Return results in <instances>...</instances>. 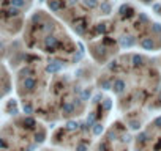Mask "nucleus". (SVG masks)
<instances>
[{
	"label": "nucleus",
	"mask_w": 161,
	"mask_h": 151,
	"mask_svg": "<svg viewBox=\"0 0 161 151\" xmlns=\"http://www.w3.org/2000/svg\"><path fill=\"white\" fill-rule=\"evenodd\" d=\"M98 149H100V151H111V146H109L108 142H101L100 146H98Z\"/></svg>",
	"instance_id": "nucleus-24"
},
{
	"label": "nucleus",
	"mask_w": 161,
	"mask_h": 151,
	"mask_svg": "<svg viewBox=\"0 0 161 151\" xmlns=\"http://www.w3.org/2000/svg\"><path fill=\"white\" fill-rule=\"evenodd\" d=\"M125 88H126L125 81H122V79H115V81L112 82V91H114L115 95H122V93L125 91Z\"/></svg>",
	"instance_id": "nucleus-5"
},
{
	"label": "nucleus",
	"mask_w": 161,
	"mask_h": 151,
	"mask_svg": "<svg viewBox=\"0 0 161 151\" xmlns=\"http://www.w3.org/2000/svg\"><path fill=\"white\" fill-rule=\"evenodd\" d=\"M131 63H133L134 68H139V66L144 65V57L139 55V54H134V55H131Z\"/></svg>",
	"instance_id": "nucleus-11"
},
{
	"label": "nucleus",
	"mask_w": 161,
	"mask_h": 151,
	"mask_svg": "<svg viewBox=\"0 0 161 151\" xmlns=\"http://www.w3.org/2000/svg\"><path fill=\"white\" fill-rule=\"evenodd\" d=\"M100 10H101V13H103V14H109V13H111V10H112V7H111L108 2H103V3L100 5Z\"/></svg>",
	"instance_id": "nucleus-18"
},
{
	"label": "nucleus",
	"mask_w": 161,
	"mask_h": 151,
	"mask_svg": "<svg viewBox=\"0 0 161 151\" xmlns=\"http://www.w3.org/2000/svg\"><path fill=\"white\" fill-rule=\"evenodd\" d=\"M44 142H46V132H44L43 129L36 131V132H35V143L40 145V143H44Z\"/></svg>",
	"instance_id": "nucleus-12"
},
{
	"label": "nucleus",
	"mask_w": 161,
	"mask_h": 151,
	"mask_svg": "<svg viewBox=\"0 0 161 151\" xmlns=\"http://www.w3.org/2000/svg\"><path fill=\"white\" fill-rule=\"evenodd\" d=\"M103 99H104V98H103V93L100 91V93H97V95L92 98V102H93V104H100Z\"/></svg>",
	"instance_id": "nucleus-21"
},
{
	"label": "nucleus",
	"mask_w": 161,
	"mask_h": 151,
	"mask_svg": "<svg viewBox=\"0 0 161 151\" xmlns=\"http://www.w3.org/2000/svg\"><path fill=\"white\" fill-rule=\"evenodd\" d=\"M76 151H89V146H87L86 143H82V142H80V143L76 146Z\"/></svg>",
	"instance_id": "nucleus-26"
},
{
	"label": "nucleus",
	"mask_w": 161,
	"mask_h": 151,
	"mask_svg": "<svg viewBox=\"0 0 161 151\" xmlns=\"http://www.w3.org/2000/svg\"><path fill=\"white\" fill-rule=\"evenodd\" d=\"M130 128H131L133 131H139V129H141V123H139V121H130Z\"/></svg>",
	"instance_id": "nucleus-25"
},
{
	"label": "nucleus",
	"mask_w": 161,
	"mask_h": 151,
	"mask_svg": "<svg viewBox=\"0 0 161 151\" xmlns=\"http://www.w3.org/2000/svg\"><path fill=\"white\" fill-rule=\"evenodd\" d=\"M74 110H76V107H74L73 102H63L62 104V115L63 117H71L74 113Z\"/></svg>",
	"instance_id": "nucleus-6"
},
{
	"label": "nucleus",
	"mask_w": 161,
	"mask_h": 151,
	"mask_svg": "<svg viewBox=\"0 0 161 151\" xmlns=\"http://www.w3.org/2000/svg\"><path fill=\"white\" fill-rule=\"evenodd\" d=\"M136 151H142V149H136Z\"/></svg>",
	"instance_id": "nucleus-38"
},
{
	"label": "nucleus",
	"mask_w": 161,
	"mask_h": 151,
	"mask_svg": "<svg viewBox=\"0 0 161 151\" xmlns=\"http://www.w3.org/2000/svg\"><path fill=\"white\" fill-rule=\"evenodd\" d=\"M11 107H16V101H14V99H11V101L8 102V109H11Z\"/></svg>",
	"instance_id": "nucleus-34"
},
{
	"label": "nucleus",
	"mask_w": 161,
	"mask_h": 151,
	"mask_svg": "<svg viewBox=\"0 0 161 151\" xmlns=\"http://www.w3.org/2000/svg\"><path fill=\"white\" fill-rule=\"evenodd\" d=\"M152 32L153 33H161V24H153L152 25Z\"/></svg>",
	"instance_id": "nucleus-27"
},
{
	"label": "nucleus",
	"mask_w": 161,
	"mask_h": 151,
	"mask_svg": "<svg viewBox=\"0 0 161 151\" xmlns=\"http://www.w3.org/2000/svg\"><path fill=\"white\" fill-rule=\"evenodd\" d=\"M148 140V134L147 132H141L139 135H137V143H144V142H147Z\"/></svg>",
	"instance_id": "nucleus-22"
},
{
	"label": "nucleus",
	"mask_w": 161,
	"mask_h": 151,
	"mask_svg": "<svg viewBox=\"0 0 161 151\" xmlns=\"http://www.w3.org/2000/svg\"><path fill=\"white\" fill-rule=\"evenodd\" d=\"M0 151H7V149H0Z\"/></svg>",
	"instance_id": "nucleus-37"
},
{
	"label": "nucleus",
	"mask_w": 161,
	"mask_h": 151,
	"mask_svg": "<svg viewBox=\"0 0 161 151\" xmlns=\"http://www.w3.org/2000/svg\"><path fill=\"white\" fill-rule=\"evenodd\" d=\"M60 46H62V43L58 41V38L55 36V35H52V33H47L46 35V38H44V47H52V49H60Z\"/></svg>",
	"instance_id": "nucleus-1"
},
{
	"label": "nucleus",
	"mask_w": 161,
	"mask_h": 151,
	"mask_svg": "<svg viewBox=\"0 0 161 151\" xmlns=\"http://www.w3.org/2000/svg\"><path fill=\"white\" fill-rule=\"evenodd\" d=\"M106 137H108V140H117V132L114 129H111V131H108Z\"/></svg>",
	"instance_id": "nucleus-23"
},
{
	"label": "nucleus",
	"mask_w": 161,
	"mask_h": 151,
	"mask_svg": "<svg viewBox=\"0 0 161 151\" xmlns=\"http://www.w3.org/2000/svg\"><path fill=\"white\" fill-rule=\"evenodd\" d=\"M89 129H92V126H90L86 120L79 121V131H82V132H89Z\"/></svg>",
	"instance_id": "nucleus-17"
},
{
	"label": "nucleus",
	"mask_w": 161,
	"mask_h": 151,
	"mask_svg": "<svg viewBox=\"0 0 161 151\" xmlns=\"http://www.w3.org/2000/svg\"><path fill=\"white\" fill-rule=\"evenodd\" d=\"M79 98L82 99V102H86V101H89L90 98H92V90L90 88H84L82 91H80V95H79Z\"/></svg>",
	"instance_id": "nucleus-13"
},
{
	"label": "nucleus",
	"mask_w": 161,
	"mask_h": 151,
	"mask_svg": "<svg viewBox=\"0 0 161 151\" xmlns=\"http://www.w3.org/2000/svg\"><path fill=\"white\" fill-rule=\"evenodd\" d=\"M123 151H126V149H123Z\"/></svg>",
	"instance_id": "nucleus-40"
},
{
	"label": "nucleus",
	"mask_w": 161,
	"mask_h": 151,
	"mask_svg": "<svg viewBox=\"0 0 161 151\" xmlns=\"http://www.w3.org/2000/svg\"><path fill=\"white\" fill-rule=\"evenodd\" d=\"M60 71H62V63L60 61H52V63H49L46 66V72L47 74H57Z\"/></svg>",
	"instance_id": "nucleus-7"
},
{
	"label": "nucleus",
	"mask_w": 161,
	"mask_h": 151,
	"mask_svg": "<svg viewBox=\"0 0 161 151\" xmlns=\"http://www.w3.org/2000/svg\"><path fill=\"white\" fill-rule=\"evenodd\" d=\"M35 74H36V71H35L33 68L25 66V68H22V69L19 71V77H21V79H24V77H33Z\"/></svg>",
	"instance_id": "nucleus-8"
},
{
	"label": "nucleus",
	"mask_w": 161,
	"mask_h": 151,
	"mask_svg": "<svg viewBox=\"0 0 161 151\" xmlns=\"http://www.w3.org/2000/svg\"><path fill=\"white\" fill-rule=\"evenodd\" d=\"M109 44H114V39H111L109 36H104L103 38V46H109Z\"/></svg>",
	"instance_id": "nucleus-28"
},
{
	"label": "nucleus",
	"mask_w": 161,
	"mask_h": 151,
	"mask_svg": "<svg viewBox=\"0 0 161 151\" xmlns=\"http://www.w3.org/2000/svg\"><path fill=\"white\" fill-rule=\"evenodd\" d=\"M7 148H8V145H7L5 138H2V137H0V149H7Z\"/></svg>",
	"instance_id": "nucleus-31"
},
{
	"label": "nucleus",
	"mask_w": 161,
	"mask_h": 151,
	"mask_svg": "<svg viewBox=\"0 0 161 151\" xmlns=\"http://www.w3.org/2000/svg\"><path fill=\"white\" fill-rule=\"evenodd\" d=\"M0 46H2V43H0Z\"/></svg>",
	"instance_id": "nucleus-39"
},
{
	"label": "nucleus",
	"mask_w": 161,
	"mask_h": 151,
	"mask_svg": "<svg viewBox=\"0 0 161 151\" xmlns=\"http://www.w3.org/2000/svg\"><path fill=\"white\" fill-rule=\"evenodd\" d=\"M141 47L145 49V50H153V49H155V41H153L152 38H144V39L141 41Z\"/></svg>",
	"instance_id": "nucleus-9"
},
{
	"label": "nucleus",
	"mask_w": 161,
	"mask_h": 151,
	"mask_svg": "<svg viewBox=\"0 0 161 151\" xmlns=\"http://www.w3.org/2000/svg\"><path fill=\"white\" fill-rule=\"evenodd\" d=\"M108 68H109L111 71H117V68H119V63H117V61H111V63L108 65Z\"/></svg>",
	"instance_id": "nucleus-29"
},
{
	"label": "nucleus",
	"mask_w": 161,
	"mask_h": 151,
	"mask_svg": "<svg viewBox=\"0 0 161 151\" xmlns=\"http://www.w3.org/2000/svg\"><path fill=\"white\" fill-rule=\"evenodd\" d=\"M90 126H93L95 123H97V113L95 112H89V115H87V120H86Z\"/></svg>",
	"instance_id": "nucleus-19"
},
{
	"label": "nucleus",
	"mask_w": 161,
	"mask_h": 151,
	"mask_svg": "<svg viewBox=\"0 0 161 151\" xmlns=\"http://www.w3.org/2000/svg\"><path fill=\"white\" fill-rule=\"evenodd\" d=\"M101 102H103L101 106H103L104 112H109V110H111V107H112V99H111V98H104Z\"/></svg>",
	"instance_id": "nucleus-15"
},
{
	"label": "nucleus",
	"mask_w": 161,
	"mask_h": 151,
	"mask_svg": "<svg viewBox=\"0 0 161 151\" xmlns=\"http://www.w3.org/2000/svg\"><path fill=\"white\" fill-rule=\"evenodd\" d=\"M22 112H24L25 115H32L35 110H33V106H32L30 102H24V106H22Z\"/></svg>",
	"instance_id": "nucleus-16"
},
{
	"label": "nucleus",
	"mask_w": 161,
	"mask_h": 151,
	"mask_svg": "<svg viewBox=\"0 0 161 151\" xmlns=\"http://www.w3.org/2000/svg\"><path fill=\"white\" fill-rule=\"evenodd\" d=\"M122 142L123 143H130L131 142V137L130 135H122Z\"/></svg>",
	"instance_id": "nucleus-32"
},
{
	"label": "nucleus",
	"mask_w": 161,
	"mask_h": 151,
	"mask_svg": "<svg viewBox=\"0 0 161 151\" xmlns=\"http://www.w3.org/2000/svg\"><path fill=\"white\" fill-rule=\"evenodd\" d=\"M92 131H93V135H101L103 132H104V126L101 124V123H95L93 126H92Z\"/></svg>",
	"instance_id": "nucleus-14"
},
{
	"label": "nucleus",
	"mask_w": 161,
	"mask_h": 151,
	"mask_svg": "<svg viewBox=\"0 0 161 151\" xmlns=\"http://www.w3.org/2000/svg\"><path fill=\"white\" fill-rule=\"evenodd\" d=\"M65 131H68V132H74V131H79V121H74V120H68V121H66V126H65Z\"/></svg>",
	"instance_id": "nucleus-10"
},
{
	"label": "nucleus",
	"mask_w": 161,
	"mask_h": 151,
	"mask_svg": "<svg viewBox=\"0 0 161 151\" xmlns=\"http://www.w3.org/2000/svg\"><path fill=\"white\" fill-rule=\"evenodd\" d=\"M119 43H120V47L128 49V47H133V46L136 44V39H134L131 35H125V36H122V38L119 39Z\"/></svg>",
	"instance_id": "nucleus-4"
},
{
	"label": "nucleus",
	"mask_w": 161,
	"mask_h": 151,
	"mask_svg": "<svg viewBox=\"0 0 161 151\" xmlns=\"http://www.w3.org/2000/svg\"><path fill=\"white\" fill-rule=\"evenodd\" d=\"M21 85H22V90H24V91L32 93V91H35V88H36L38 82H36V79H35V77H24Z\"/></svg>",
	"instance_id": "nucleus-2"
},
{
	"label": "nucleus",
	"mask_w": 161,
	"mask_h": 151,
	"mask_svg": "<svg viewBox=\"0 0 161 151\" xmlns=\"http://www.w3.org/2000/svg\"><path fill=\"white\" fill-rule=\"evenodd\" d=\"M153 124H155L156 128H161V117H158V118L153 121Z\"/></svg>",
	"instance_id": "nucleus-33"
},
{
	"label": "nucleus",
	"mask_w": 161,
	"mask_h": 151,
	"mask_svg": "<svg viewBox=\"0 0 161 151\" xmlns=\"http://www.w3.org/2000/svg\"><path fill=\"white\" fill-rule=\"evenodd\" d=\"M98 151H100V149H98Z\"/></svg>",
	"instance_id": "nucleus-41"
},
{
	"label": "nucleus",
	"mask_w": 161,
	"mask_h": 151,
	"mask_svg": "<svg viewBox=\"0 0 161 151\" xmlns=\"http://www.w3.org/2000/svg\"><path fill=\"white\" fill-rule=\"evenodd\" d=\"M77 2H79V0H68V5H69V7H73V5H76Z\"/></svg>",
	"instance_id": "nucleus-36"
},
{
	"label": "nucleus",
	"mask_w": 161,
	"mask_h": 151,
	"mask_svg": "<svg viewBox=\"0 0 161 151\" xmlns=\"http://www.w3.org/2000/svg\"><path fill=\"white\" fill-rule=\"evenodd\" d=\"M158 149H161V138L158 140V143L155 145V151H158Z\"/></svg>",
	"instance_id": "nucleus-35"
},
{
	"label": "nucleus",
	"mask_w": 161,
	"mask_h": 151,
	"mask_svg": "<svg viewBox=\"0 0 161 151\" xmlns=\"http://www.w3.org/2000/svg\"><path fill=\"white\" fill-rule=\"evenodd\" d=\"M100 87L101 90H112V81H103L100 82Z\"/></svg>",
	"instance_id": "nucleus-20"
},
{
	"label": "nucleus",
	"mask_w": 161,
	"mask_h": 151,
	"mask_svg": "<svg viewBox=\"0 0 161 151\" xmlns=\"http://www.w3.org/2000/svg\"><path fill=\"white\" fill-rule=\"evenodd\" d=\"M82 57H84V54L77 52V54H74V57H73V61H74V63H77L79 60H82Z\"/></svg>",
	"instance_id": "nucleus-30"
},
{
	"label": "nucleus",
	"mask_w": 161,
	"mask_h": 151,
	"mask_svg": "<svg viewBox=\"0 0 161 151\" xmlns=\"http://www.w3.org/2000/svg\"><path fill=\"white\" fill-rule=\"evenodd\" d=\"M22 128H25V129H29V131H36V120H35L32 115L24 117V120H22Z\"/></svg>",
	"instance_id": "nucleus-3"
}]
</instances>
